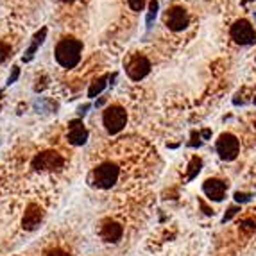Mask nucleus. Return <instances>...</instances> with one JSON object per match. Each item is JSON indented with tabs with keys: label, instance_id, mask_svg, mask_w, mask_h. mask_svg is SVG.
Here are the masks:
<instances>
[{
	"label": "nucleus",
	"instance_id": "obj_19",
	"mask_svg": "<svg viewBox=\"0 0 256 256\" xmlns=\"http://www.w3.org/2000/svg\"><path fill=\"white\" fill-rule=\"evenodd\" d=\"M18 76H20V68H18V66H13V72H11V76L8 77V84H13V82H16Z\"/></svg>",
	"mask_w": 256,
	"mask_h": 256
},
{
	"label": "nucleus",
	"instance_id": "obj_18",
	"mask_svg": "<svg viewBox=\"0 0 256 256\" xmlns=\"http://www.w3.org/2000/svg\"><path fill=\"white\" fill-rule=\"evenodd\" d=\"M129 8L132 9V11H144V8H146L147 0H128Z\"/></svg>",
	"mask_w": 256,
	"mask_h": 256
},
{
	"label": "nucleus",
	"instance_id": "obj_15",
	"mask_svg": "<svg viewBox=\"0 0 256 256\" xmlns=\"http://www.w3.org/2000/svg\"><path fill=\"white\" fill-rule=\"evenodd\" d=\"M201 166H202V160L201 158H197V156H194L192 162H190V165H188V176H186V180L188 181H192L194 178H196L199 172H201Z\"/></svg>",
	"mask_w": 256,
	"mask_h": 256
},
{
	"label": "nucleus",
	"instance_id": "obj_1",
	"mask_svg": "<svg viewBox=\"0 0 256 256\" xmlns=\"http://www.w3.org/2000/svg\"><path fill=\"white\" fill-rule=\"evenodd\" d=\"M82 43L76 38H63L56 47V61L63 68H74L81 61Z\"/></svg>",
	"mask_w": 256,
	"mask_h": 256
},
{
	"label": "nucleus",
	"instance_id": "obj_24",
	"mask_svg": "<svg viewBox=\"0 0 256 256\" xmlns=\"http://www.w3.org/2000/svg\"><path fill=\"white\" fill-rule=\"evenodd\" d=\"M61 2H66V4H70V2H76V0H61Z\"/></svg>",
	"mask_w": 256,
	"mask_h": 256
},
{
	"label": "nucleus",
	"instance_id": "obj_7",
	"mask_svg": "<svg viewBox=\"0 0 256 256\" xmlns=\"http://www.w3.org/2000/svg\"><path fill=\"white\" fill-rule=\"evenodd\" d=\"M64 163L63 156L56 150H45V152L38 154L32 162V166L36 170H54V168H61Z\"/></svg>",
	"mask_w": 256,
	"mask_h": 256
},
{
	"label": "nucleus",
	"instance_id": "obj_22",
	"mask_svg": "<svg viewBox=\"0 0 256 256\" xmlns=\"http://www.w3.org/2000/svg\"><path fill=\"white\" fill-rule=\"evenodd\" d=\"M45 256H70L68 252L61 251V249H52V251L45 252Z\"/></svg>",
	"mask_w": 256,
	"mask_h": 256
},
{
	"label": "nucleus",
	"instance_id": "obj_23",
	"mask_svg": "<svg viewBox=\"0 0 256 256\" xmlns=\"http://www.w3.org/2000/svg\"><path fill=\"white\" fill-rule=\"evenodd\" d=\"M210 134H212V132H210V129H204V131H202V136H204V138H208Z\"/></svg>",
	"mask_w": 256,
	"mask_h": 256
},
{
	"label": "nucleus",
	"instance_id": "obj_9",
	"mask_svg": "<svg viewBox=\"0 0 256 256\" xmlns=\"http://www.w3.org/2000/svg\"><path fill=\"white\" fill-rule=\"evenodd\" d=\"M122 235H124V228L120 226L118 222H115V220L102 222V226H100V238H102L104 242L115 244L122 238Z\"/></svg>",
	"mask_w": 256,
	"mask_h": 256
},
{
	"label": "nucleus",
	"instance_id": "obj_20",
	"mask_svg": "<svg viewBox=\"0 0 256 256\" xmlns=\"http://www.w3.org/2000/svg\"><path fill=\"white\" fill-rule=\"evenodd\" d=\"M235 201L236 202H248V201H251V196H249V194H240V192H236L235 194Z\"/></svg>",
	"mask_w": 256,
	"mask_h": 256
},
{
	"label": "nucleus",
	"instance_id": "obj_2",
	"mask_svg": "<svg viewBox=\"0 0 256 256\" xmlns=\"http://www.w3.org/2000/svg\"><path fill=\"white\" fill-rule=\"evenodd\" d=\"M126 122H128V113L122 106L113 104V106L104 110L102 124L110 134H116V132L122 131L126 128Z\"/></svg>",
	"mask_w": 256,
	"mask_h": 256
},
{
	"label": "nucleus",
	"instance_id": "obj_12",
	"mask_svg": "<svg viewBox=\"0 0 256 256\" xmlns=\"http://www.w3.org/2000/svg\"><path fill=\"white\" fill-rule=\"evenodd\" d=\"M88 140V129L82 126L81 120H72L68 126V142L72 146H84Z\"/></svg>",
	"mask_w": 256,
	"mask_h": 256
},
{
	"label": "nucleus",
	"instance_id": "obj_3",
	"mask_svg": "<svg viewBox=\"0 0 256 256\" xmlns=\"http://www.w3.org/2000/svg\"><path fill=\"white\" fill-rule=\"evenodd\" d=\"M120 176V168L115 165V163H102L98 165L94 172H92V181H94L95 186L98 188H111L113 184L118 181Z\"/></svg>",
	"mask_w": 256,
	"mask_h": 256
},
{
	"label": "nucleus",
	"instance_id": "obj_8",
	"mask_svg": "<svg viewBox=\"0 0 256 256\" xmlns=\"http://www.w3.org/2000/svg\"><path fill=\"white\" fill-rule=\"evenodd\" d=\"M165 26L170 30H183L190 24V14L183 8H172L165 13Z\"/></svg>",
	"mask_w": 256,
	"mask_h": 256
},
{
	"label": "nucleus",
	"instance_id": "obj_21",
	"mask_svg": "<svg viewBox=\"0 0 256 256\" xmlns=\"http://www.w3.org/2000/svg\"><path fill=\"white\" fill-rule=\"evenodd\" d=\"M236 214H238V208H236V206H231V208L228 210V214L224 215V222H226V220H230L231 217H235Z\"/></svg>",
	"mask_w": 256,
	"mask_h": 256
},
{
	"label": "nucleus",
	"instance_id": "obj_16",
	"mask_svg": "<svg viewBox=\"0 0 256 256\" xmlns=\"http://www.w3.org/2000/svg\"><path fill=\"white\" fill-rule=\"evenodd\" d=\"M158 13V0H150L149 4V13H147V26L152 24V18Z\"/></svg>",
	"mask_w": 256,
	"mask_h": 256
},
{
	"label": "nucleus",
	"instance_id": "obj_10",
	"mask_svg": "<svg viewBox=\"0 0 256 256\" xmlns=\"http://www.w3.org/2000/svg\"><path fill=\"white\" fill-rule=\"evenodd\" d=\"M226 188L228 184L224 181L215 180V178L214 180H206L204 184H202V190H204V194L212 201H222L224 196H226Z\"/></svg>",
	"mask_w": 256,
	"mask_h": 256
},
{
	"label": "nucleus",
	"instance_id": "obj_6",
	"mask_svg": "<svg viewBox=\"0 0 256 256\" xmlns=\"http://www.w3.org/2000/svg\"><path fill=\"white\" fill-rule=\"evenodd\" d=\"M126 72H128V76L131 77L132 81H140V79H144V77L150 72L149 60H147L146 56L134 54L131 60L126 63Z\"/></svg>",
	"mask_w": 256,
	"mask_h": 256
},
{
	"label": "nucleus",
	"instance_id": "obj_25",
	"mask_svg": "<svg viewBox=\"0 0 256 256\" xmlns=\"http://www.w3.org/2000/svg\"><path fill=\"white\" fill-rule=\"evenodd\" d=\"M254 102H256V97H254Z\"/></svg>",
	"mask_w": 256,
	"mask_h": 256
},
{
	"label": "nucleus",
	"instance_id": "obj_4",
	"mask_svg": "<svg viewBox=\"0 0 256 256\" xmlns=\"http://www.w3.org/2000/svg\"><path fill=\"white\" fill-rule=\"evenodd\" d=\"M231 38L238 45H254L256 30L248 20H238L231 26Z\"/></svg>",
	"mask_w": 256,
	"mask_h": 256
},
{
	"label": "nucleus",
	"instance_id": "obj_13",
	"mask_svg": "<svg viewBox=\"0 0 256 256\" xmlns=\"http://www.w3.org/2000/svg\"><path fill=\"white\" fill-rule=\"evenodd\" d=\"M45 36H47V29H45V27H43V29L40 30V32H36V34H34V38H32V43H30V47L27 48L26 54H24V58H22V60L26 61V63H29V61L32 60V58H34V54H36V50H38V47L42 45L43 42H45Z\"/></svg>",
	"mask_w": 256,
	"mask_h": 256
},
{
	"label": "nucleus",
	"instance_id": "obj_14",
	"mask_svg": "<svg viewBox=\"0 0 256 256\" xmlns=\"http://www.w3.org/2000/svg\"><path fill=\"white\" fill-rule=\"evenodd\" d=\"M108 79H110L108 76H102V77H98V79H95V81L90 84V90H88V97L95 98L98 94H102V90L106 88V84H108V82H106Z\"/></svg>",
	"mask_w": 256,
	"mask_h": 256
},
{
	"label": "nucleus",
	"instance_id": "obj_26",
	"mask_svg": "<svg viewBox=\"0 0 256 256\" xmlns=\"http://www.w3.org/2000/svg\"><path fill=\"white\" fill-rule=\"evenodd\" d=\"M254 20H256V14H254Z\"/></svg>",
	"mask_w": 256,
	"mask_h": 256
},
{
	"label": "nucleus",
	"instance_id": "obj_5",
	"mask_svg": "<svg viewBox=\"0 0 256 256\" xmlns=\"http://www.w3.org/2000/svg\"><path fill=\"white\" fill-rule=\"evenodd\" d=\"M238 150H240L238 138L230 134V132L222 134L217 140V154L224 162H233V160L238 156Z\"/></svg>",
	"mask_w": 256,
	"mask_h": 256
},
{
	"label": "nucleus",
	"instance_id": "obj_11",
	"mask_svg": "<svg viewBox=\"0 0 256 256\" xmlns=\"http://www.w3.org/2000/svg\"><path fill=\"white\" fill-rule=\"evenodd\" d=\"M42 218H43L42 208H40L38 204H29L26 210V215H24V218H22V226H24V230L32 231L40 226Z\"/></svg>",
	"mask_w": 256,
	"mask_h": 256
},
{
	"label": "nucleus",
	"instance_id": "obj_17",
	"mask_svg": "<svg viewBox=\"0 0 256 256\" xmlns=\"http://www.w3.org/2000/svg\"><path fill=\"white\" fill-rule=\"evenodd\" d=\"M9 54H11V47H9L6 42H0V64L8 60Z\"/></svg>",
	"mask_w": 256,
	"mask_h": 256
}]
</instances>
